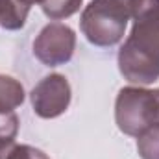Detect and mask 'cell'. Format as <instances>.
Masks as SVG:
<instances>
[{
    "label": "cell",
    "mask_w": 159,
    "mask_h": 159,
    "mask_svg": "<svg viewBox=\"0 0 159 159\" xmlns=\"http://www.w3.org/2000/svg\"><path fill=\"white\" fill-rule=\"evenodd\" d=\"M133 28L119 50V70L129 83L159 80V0H133Z\"/></svg>",
    "instance_id": "1"
},
{
    "label": "cell",
    "mask_w": 159,
    "mask_h": 159,
    "mask_svg": "<svg viewBox=\"0 0 159 159\" xmlns=\"http://www.w3.org/2000/svg\"><path fill=\"white\" fill-rule=\"evenodd\" d=\"M131 4L133 0H91L80 19L85 39L100 48L119 44L131 19Z\"/></svg>",
    "instance_id": "2"
},
{
    "label": "cell",
    "mask_w": 159,
    "mask_h": 159,
    "mask_svg": "<svg viewBox=\"0 0 159 159\" xmlns=\"http://www.w3.org/2000/svg\"><path fill=\"white\" fill-rule=\"evenodd\" d=\"M115 122L124 135L139 137L159 126V89L122 87L115 100Z\"/></svg>",
    "instance_id": "3"
},
{
    "label": "cell",
    "mask_w": 159,
    "mask_h": 159,
    "mask_svg": "<svg viewBox=\"0 0 159 159\" xmlns=\"http://www.w3.org/2000/svg\"><path fill=\"white\" fill-rule=\"evenodd\" d=\"M76 34L63 22H48L34 41V56L46 67H59L72 59Z\"/></svg>",
    "instance_id": "4"
},
{
    "label": "cell",
    "mask_w": 159,
    "mask_h": 159,
    "mask_svg": "<svg viewBox=\"0 0 159 159\" xmlns=\"http://www.w3.org/2000/svg\"><path fill=\"white\" fill-rule=\"evenodd\" d=\"M72 91L63 74H48L32 89L30 100L35 115L41 119H56L63 115L70 106Z\"/></svg>",
    "instance_id": "5"
},
{
    "label": "cell",
    "mask_w": 159,
    "mask_h": 159,
    "mask_svg": "<svg viewBox=\"0 0 159 159\" xmlns=\"http://www.w3.org/2000/svg\"><path fill=\"white\" fill-rule=\"evenodd\" d=\"M30 7L22 0H0V28L9 32L24 28Z\"/></svg>",
    "instance_id": "6"
},
{
    "label": "cell",
    "mask_w": 159,
    "mask_h": 159,
    "mask_svg": "<svg viewBox=\"0 0 159 159\" xmlns=\"http://www.w3.org/2000/svg\"><path fill=\"white\" fill-rule=\"evenodd\" d=\"M26 98L24 87L13 76L0 74V113L15 111Z\"/></svg>",
    "instance_id": "7"
},
{
    "label": "cell",
    "mask_w": 159,
    "mask_h": 159,
    "mask_svg": "<svg viewBox=\"0 0 159 159\" xmlns=\"http://www.w3.org/2000/svg\"><path fill=\"white\" fill-rule=\"evenodd\" d=\"M81 4L83 0H44L41 9L50 20H63L78 13Z\"/></svg>",
    "instance_id": "8"
},
{
    "label": "cell",
    "mask_w": 159,
    "mask_h": 159,
    "mask_svg": "<svg viewBox=\"0 0 159 159\" xmlns=\"http://www.w3.org/2000/svg\"><path fill=\"white\" fill-rule=\"evenodd\" d=\"M19 133V117L15 111L0 113V150H7L15 144Z\"/></svg>",
    "instance_id": "9"
},
{
    "label": "cell",
    "mask_w": 159,
    "mask_h": 159,
    "mask_svg": "<svg viewBox=\"0 0 159 159\" xmlns=\"http://www.w3.org/2000/svg\"><path fill=\"white\" fill-rule=\"evenodd\" d=\"M137 152L141 159H159V126L137 137Z\"/></svg>",
    "instance_id": "10"
},
{
    "label": "cell",
    "mask_w": 159,
    "mask_h": 159,
    "mask_svg": "<svg viewBox=\"0 0 159 159\" xmlns=\"http://www.w3.org/2000/svg\"><path fill=\"white\" fill-rule=\"evenodd\" d=\"M4 159H50L43 150L30 144H13L6 150Z\"/></svg>",
    "instance_id": "11"
},
{
    "label": "cell",
    "mask_w": 159,
    "mask_h": 159,
    "mask_svg": "<svg viewBox=\"0 0 159 159\" xmlns=\"http://www.w3.org/2000/svg\"><path fill=\"white\" fill-rule=\"evenodd\" d=\"M24 4H28V6H34V4H43L44 0H22Z\"/></svg>",
    "instance_id": "12"
},
{
    "label": "cell",
    "mask_w": 159,
    "mask_h": 159,
    "mask_svg": "<svg viewBox=\"0 0 159 159\" xmlns=\"http://www.w3.org/2000/svg\"><path fill=\"white\" fill-rule=\"evenodd\" d=\"M4 154H6V150H0V159H4Z\"/></svg>",
    "instance_id": "13"
}]
</instances>
